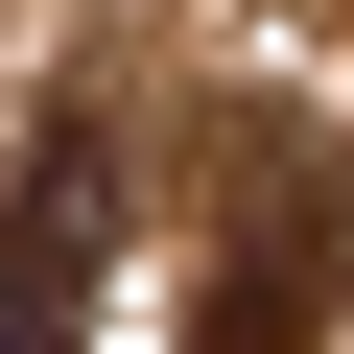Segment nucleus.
Returning <instances> with one entry per match:
<instances>
[{
	"instance_id": "f257e3e1",
	"label": "nucleus",
	"mask_w": 354,
	"mask_h": 354,
	"mask_svg": "<svg viewBox=\"0 0 354 354\" xmlns=\"http://www.w3.org/2000/svg\"><path fill=\"white\" fill-rule=\"evenodd\" d=\"M330 283H354V189L260 118L236 213H213V260H189V354H307V330H330Z\"/></svg>"
},
{
	"instance_id": "f03ea898",
	"label": "nucleus",
	"mask_w": 354,
	"mask_h": 354,
	"mask_svg": "<svg viewBox=\"0 0 354 354\" xmlns=\"http://www.w3.org/2000/svg\"><path fill=\"white\" fill-rule=\"evenodd\" d=\"M95 260H118V142L48 118L0 189V354H95Z\"/></svg>"
}]
</instances>
